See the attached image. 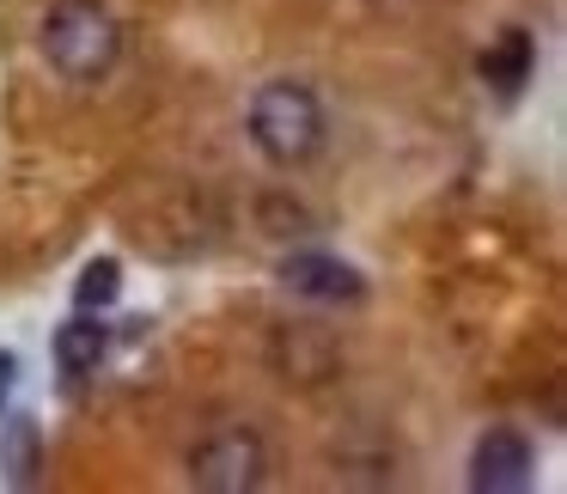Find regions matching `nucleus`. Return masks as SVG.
I'll return each mask as SVG.
<instances>
[{
	"label": "nucleus",
	"mask_w": 567,
	"mask_h": 494,
	"mask_svg": "<svg viewBox=\"0 0 567 494\" xmlns=\"http://www.w3.org/2000/svg\"><path fill=\"white\" fill-rule=\"evenodd\" d=\"M116 19L92 0H62L50 19H43V55H50L55 74L68 80H104L116 68Z\"/></svg>",
	"instance_id": "obj_2"
},
{
	"label": "nucleus",
	"mask_w": 567,
	"mask_h": 494,
	"mask_svg": "<svg viewBox=\"0 0 567 494\" xmlns=\"http://www.w3.org/2000/svg\"><path fill=\"white\" fill-rule=\"evenodd\" d=\"M530 470H537V452H530L525 433L494 428V433H482L476 452H470V488H482V494H518L530 482Z\"/></svg>",
	"instance_id": "obj_4"
},
{
	"label": "nucleus",
	"mask_w": 567,
	"mask_h": 494,
	"mask_svg": "<svg viewBox=\"0 0 567 494\" xmlns=\"http://www.w3.org/2000/svg\"><path fill=\"white\" fill-rule=\"evenodd\" d=\"M116 294H123V263H116V257H99V263H86V269H80V281H74V306L80 311L111 306Z\"/></svg>",
	"instance_id": "obj_10"
},
{
	"label": "nucleus",
	"mask_w": 567,
	"mask_h": 494,
	"mask_svg": "<svg viewBox=\"0 0 567 494\" xmlns=\"http://www.w3.org/2000/svg\"><path fill=\"white\" fill-rule=\"evenodd\" d=\"M275 372L287 384H323L342 372V348H336L330 330H311V323H287L275 336Z\"/></svg>",
	"instance_id": "obj_5"
},
{
	"label": "nucleus",
	"mask_w": 567,
	"mask_h": 494,
	"mask_svg": "<svg viewBox=\"0 0 567 494\" xmlns=\"http://www.w3.org/2000/svg\"><path fill=\"white\" fill-rule=\"evenodd\" d=\"M0 470H7L19 488L43 470V440H38V421H31V415L7 421V433H0Z\"/></svg>",
	"instance_id": "obj_8"
},
{
	"label": "nucleus",
	"mask_w": 567,
	"mask_h": 494,
	"mask_svg": "<svg viewBox=\"0 0 567 494\" xmlns=\"http://www.w3.org/2000/svg\"><path fill=\"white\" fill-rule=\"evenodd\" d=\"M250 141L269 165H306L323 147V104L293 80H275L250 99Z\"/></svg>",
	"instance_id": "obj_1"
},
{
	"label": "nucleus",
	"mask_w": 567,
	"mask_h": 494,
	"mask_svg": "<svg viewBox=\"0 0 567 494\" xmlns=\"http://www.w3.org/2000/svg\"><path fill=\"white\" fill-rule=\"evenodd\" d=\"M13 384H19V360L0 348V403H7V391H13Z\"/></svg>",
	"instance_id": "obj_11"
},
{
	"label": "nucleus",
	"mask_w": 567,
	"mask_h": 494,
	"mask_svg": "<svg viewBox=\"0 0 567 494\" xmlns=\"http://www.w3.org/2000/svg\"><path fill=\"white\" fill-rule=\"evenodd\" d=\"M281 281L306 299H323V306H354V299L367 294V281H360L342 257H323V250H293V257L281 263Z\"/></svg>",
	"instance_id": "obj_6"
},
{
	"label": "nucleus",
	"mask_w": 567,
	"mask_h": 494,
	"mask_svg": "<svg viewBox=\"0 0 567 494\" xmlns=\"http://www.w3.org/2000/svg\"><path fill=\"white\" fill-rule=\"evenodd\" d=\"M482 80H488L501 99H518L525 92V80L537 74V43H530V31H518V25H506L501 38L482 50Z\"/></svg>",
	"instance_id": "obj_7"
},
{
	"label": "nucleus",
	"mask_w": 567,
	"mask_h": 494,
	"mask_svg": "<svg viewBox=\"0 0 567 494\" xmlns=\"http://www.w3.org/2000/svg\"><path fill=\"white\" fill-rule=\"evenodd\" d=\"M104 348H111V330L92 323V318H74V323L55 330V360H62L68 372H92L104 360Z\"/></svg>",
	"instance_id": "obj_9"
},
{
	"label": "nucleus",
	"mask_w": 567,
	"mask_h": 494,
	"mask_svg": "<svg viewBox=\"0 0 567 494\" xmlns=\"http://www.w3.org/2000/svg\"><path fill=\"white\" fill-rule=\"evenodd\" d=\"M262 470H269V452L250 428H220L189 452V482L202 494H245L262 482Z\"/></svg>",
	"instance_id": "obj_3"
}]
</instances>
